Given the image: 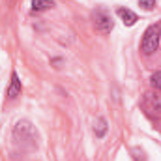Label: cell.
<instances>
[{
	"instance_id": "cell-1",
	"label": "cell",
	"mask_w": 161,
	"mask_h": 161,
	"mask_svg": "<svg viewBox=\"0 0 161 161\" xmlns=\"http://www.w3.org/2000/svg\"><path fill=\"white\" fill-rule=\"evenodd\" d=\"M159 34H161V30L158 25H152V26L146 28V32L142 36V41H141V51L146 56H150V54H154L158 51V47H159Z\"/></svg>"
},
{
	"instance_id": "cell-2",
	"label": "cell",
	"mask_w": 161,
	"mask_h": 161,
	"mask_svg": "<svg viewBox=\"0 0 161 161\" xmlns=\"http://www.w3.org/2000/svg\"><path fill=\"white\" fill-rule=\"evenodd\" d=\"M92 19H94L96 28H97L101 34H109V32L113 30V26H114L111 13H109L107 9H103V8H97V9L92 13Z\"/></svg>"
},
{
	"instance_id": "cell-3",
	"label": "cell",
	"mask_w": 161,
	"mask_h": 161,
	"mask_svg": "<svg viewBox=\"0 0 161 161\" xmlns=\"http://www.w3.org/2000/svg\"><path fill=\"white\" fill-rule=\"evenodd\" d=\"M21 90H23V86H21V80H19V75L17 73H11V82H9V86H8V99H17L19 96H21Z\"/></svg>"
},
{
	"instance_id": "cell-4",
	"label": "cell",
	"mask_w": 161,
	"mask_h": 161,
	"mask_svg": "<svg viewBox=\"0 0 161 161\" xmlns=\"http://www.w3.org/2000/svg\"><path fill=\"white\" fill-rule=\"evenodd\" d=\"M116 13H118V17L122 19V23H124L125 26H133V25L139 21L137 13H135V11H131V9H127V8H120Z\"/></svg>"
},
{
	"instance_id": "cell-5",
	"label": "cell",
	"mask_w": 161,
	"mask_h": 161,
	"mask_svg": "<svg viewBox=\"0 0 161 161\" xmlns=\"http://www.w3.org/2000/svg\"><path fill=\"white\" fill-rule=\"evenodd\" d=\"M53 6H54L53 0H32V11H45Z\"/></svg>"
},
{
	"instance_id": "cell-6",
	"label": "cell",
	"mask_w": 161,
	"mask_h": 161,
	"mask_svg": "<svg viewBox=\"0 0 161 161\" xmlns=\"http://www.w3.org/2000/svg\"><path fill=\"white\" fill-rule=\"evenodd\" d=\"M105 131H107V120H105V118H97V120H96V125H94L96 137H103Z\"/></svg>"
},
{
	"instance_id": "cell-7",
	"label": "cell",
	"mask_w": 161,
	"mask_h": 161,
	"mask_svg": "<svg viewBox=\"0 0 161 161\" xmlns=\"http://www.w3.org/2000/svg\"><path fill=\"white\" fill-rule=\"evenodd\" d=\"M131 154H133V159H135V161H146L144 150H142V148H139V146H135V148L131 150Z\"/></svg>"
},
{
	"instance_id": "cell-8",
	"label": "cell",
	"mask_w": 161,
	"mask_h": 161,
	"mask_svg": "<svg viewBox=\"0 0 161 161\" xmlns=\"http://www.w3.org/2000/svg\"><path fill=\"white\" fill-rule=\"evenodd\" d=\"M150 82H152V86H154L156 90H161V71H156V73H152V77H150Z\"/></svg>"
},
{
	"instance_id": "cell-9",
	"label": "cell",
	"mask_w": 161,
	"mask_h": 161,
	"mask_svg": "<svg viewBox=\"0 0 161 161\" xmlns=\"http://www.w3.org/2000/svg\"><path fill=\"white\" fill-rule=\"evenodd\" d=\"M141 6H142V9L150 11V9L156 8V0H141Z\"/></svg>"
}]
</instances>
